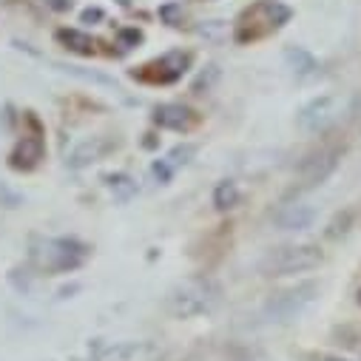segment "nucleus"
<instances>
[{
  "label": "nucleus",
  "mask_w": 361,
  "mask_h": 361,
  "mask_svg": "<svg viewBox=\"0 0 361 361\" xmlns=\"http://www.w3.org/2000/svg\"><path fill=\"white\" fill-rule=\"evenodd\" d=\"M219 296H222V290L214 279L197 276V279H185V282L173 285L165 293L162 305L173 319H194V316L211 313L219 305Z\"/></svg>",
  "instance_id": "nucleus-1"
},
{
  "label": "nucleus",
  "mask_w": 361,
  "mask_h": 361,
  "mask_svg": "<svg viewBox=\"0 0 361 361\" xmlns=\"http://www.w3.org/2000/svg\"><path fill=\"white\" fill-rule=\"evenodd\" d=\"M324 259L319 245H279L274 250H267L259 262L262 276H293V274H305V270L319 267Z\"/></svg>",
  "instance_id": "nucleus-2"
},
{
  "label": "nucleus",
  "mask_w": 361,
  "mask_h": 361,
  "mask_svg": "<svg viewBox=\"0 0 361 361\" xmlns=\"http://www.w3.org/2000/svg\"><path fill=\"white\" fill-rule=\"evenodd\" d=\"M319 296V285L316 282H302L279 296H274L264 305V319L270 322H290L296 316H302Z\"/></svg>",
  "instance_id": "nucleus-3"
},
{
  "label": "nucleus",
  "mask_w": 361,
  "mask_h": 361,
  "mask_svg": "<svg viewBox=\"0 0 361 361\" xmlns=\"http://www.w3.org/2000/svg\"><path fill=\"white\" fill-rule=\"evenodd\" d=\"M32 259L40 270L60 274V270H71L82 262V247L68 242V239H49V242H40L32 250Z\"/></svg>",
  "instance_id": "nucleus-4"
},
{
  "label": "nucleus",
  "mask_w": 361,
  "mask_h": 361,
  "mask_svg": "<svg viewBox=\"0 0 361 361\" xmlns=\"http://www.w3.org/2000/svg\"><path fill=\"white\" fill-rule=\"evenodd\" d=\"M336 165H338V151H336V148L322 151V154L305 159V165L299 168V183H302V188H316V185H322L324 179L336 171Z\"/></svg>",
  "instance_id": "nucleus-5"
},
{
  "label": "nucleus",
  "mask_w": 361,
  "mask_h": 361,
  "mask_svg": "<svg viewBox=\"0 0 361 361\" xmlns=\"http://www.w3.org/2000/svg\"><path fill=\"white\" fill-rule=\"evenodd\" d=\"M336 117V97L333 94H322V97H316V100H310L302 111H299V126L305 128V131H322L330 120Z\"/></svg>",
  "instance_id": "nucleus-6"
},
{
  "label": "nucleus",
  "mask_w": 361,
  "mask_h": 361,
  "mask_svg": "<svg viewBox=\"0 0 361 361\" xmlns=\"http://www.w3.org/2000/svg\"><path fill=\"white\" fill-rule=\"evenodd\" d=\"M154 123L159 128H171V131H188L194 128L197 117L191 109L179 106V103H165V106H157L154 109Z\"/></svg>",
  "instance_id": "nucleus-7"
},
{
  "label": "nucleus",
  "mask_w": 361,
  "mask_h": 361,
  "mask_svg": "<svg viewBox=\"0 0 361 361\" xmlns=\"http://www.w3.org/2000/svg\"><path fill=\"white\" fill-rule=\"evenodd\" d=\"M274 222L282 231H305V228H310L316 222V208L313 205H305V202H290V205H285L274 216Z\"/></svg>",
  "instance_id": "nucleus-8"
},
{
  "label": "nucleus",
  "mask_w": 361,
  "mask_h": 361,
  "mask_svg": "<svg viewBox=\"0 0 361 361\" xmlns=\"http://www.w3.org/2000/svg\"><path fill=\"white\" fill-rule=\"evenodd\" d=\"M145 350V341H114V344H103L97 347L88 361H131Z\"/></svg>",
  "instance_id": "nucleus-9"
},
{
  "label": "nucleus",
  "mask_w": 361,
  "mask_h": 361,
  "mask_svg": "<svg viewBox=\"0 0 361 361\" xmlns=\"http://www.w3.org/2000/svg\"><path fill=\"white\" fill-rule=\"evenodd\" d=\"M109 148H111V140H106V137H92V140L80 142V145L71 151L68 165H71V168H85V165L103 159V154H106Z\"/></svg>",
  "instance_id": "nucleus-10"
},
{
  "label": "nucleus",
  "mask_w": 361,
  "mask_h": 361,
  "mask_svg": "<svg viewBox=\"0 0 361 361\" xmlns=\"http://www.w3.org/2000/svg\"><path fill=\"white\" fill-rule=\"evenodd\" d=\"M40 157H43V142L37 137H23L15 148V154H12V162L18 168H32Z\"/></svg>",
  "instance_id": "nucleus-11"
},
{
  "label": "nucleus",
  "mask_w": 361,
  "mask_h": 361,
  "mask_svg": "<svg viewBox=\"0 0 361 361\" xmlns=\"http://www.w3.org/2000/svg\"><path fill=\"white\" fill-rule=\"evenodd\" d=\"M242 202V191L233 179H222V183L214 188V208L216 211H233Z\"/></svg>",
  "instance_id": "nucleus-12"
},
{
  "label": "nucleus",
  "mask_w": 361,
  "mask_h": 361,
  "mask_svg": "<svg viewBox=\"0 0 361 361\" xmlns=\"http://www.w3.org/2000/svg\"><path fill=\"white\" fill-rule=\"evenodd\" d=\"M285 60H288V66L299 74V77H307V74H316V68H319V63H316V57L310 54V51H305V49H288L285 51Z\"/></svg>",
  "instance_id": "nucleus-13"
},
{
  "label": "nucleus",
  "mask_w": 361,
  "mask_h": 361,
  "mask_svg": "<svg viewBox=\"0 0 361 361\" xmlns=\"http://www.w3.org/2000/svg\"><path fill=\"white\" fill-rule=\"evenodd\" d=\"M57 40L66 43L71 51H80V54H92L94 51V40L88 35H82V32H77V29H60Z\"/></svg>",
  "instance_id": "nucleus-14"
},
{
  "label": "nucleus",
  "mask_w": 361,
  "mask_h": 361,
  "mask_svg": "<svg viewBox=\"0 0 361 361\" xmlns=\"http://www.w3.org/2000/svg\"><path fill=\"white\" fill-rule=\"evenodd\" d=\"M109 188H111V194H114L117 200H131V197L137 194V183H134L128 173H114V176H109Z\"/></svg>",
  "instance_id": "nucleus-15"
},
{
  "label": "nucleus",
  "mask_w": 361,
  "mask_h": 361,
  "mask_svg": "<svg viewBox=\"0 0 361 361\" xmlns=\"http://www.w3.org/2000/svg\"><path fill=\"white\" fill-rule=\"evenodd\" d=\"M194 154H197V145L185 142V145H176V148L168 154V159H165V162H168L171 168H179V165H188Z\"/></svg>",
  "instance_id": "nucleus-16"
},
{
  "label": "nucleus",
  "mask_w": 361,
  "mask_h": 361,
  "mask_svg": "<svg viewBox=\"0 0 361 361\" xmlns=\"http://www.w3.org/2000/svg\"><path fill=\"white\" fill-rule=\"evenodd\" d=\"M66 71H71V74H77V77H82V80H94V82H100V85H114L117 88V82L111 80V77H106V74H94V71H82V68H77V66H63Z\"/></svg>",
  "instance_id": "nucleus-17"
},
{
  "label": "nucleus",
  "mask_w": 361,
  "mask_h": 361,
  "mask_svg": "<svg viewBox=\"0 0 361 361\" xmlns=\"http://www.w3.org/2000/svg\"><path fill=\"white\" fill-rule=\"evenodd\" d=\"M88 20H103V12L100 9H85L82 12V23H88Z\"/></svg>",
  "instance_id": "nucleus-18"
},
{
  "label": "nucleus",
  "mask_w": 361,
  "mask_h": 361,
  "mask_svg": "<svg viewBox=\"0 0 361 361\" xmlns=\"http://www.w3.org/2000/svg\"><path fill=\"white\" fill-rule=\"evenodd\" d=\"M324 361H347V358H336V355H327Z\"/></svg>",
  "instance_id": "nucleus-19"
},
{
  "label": "nucleus",
  "mask_w": 361,
  "mask_h": 361,
  "mask_svg": "<svg viewBox=\"0 0 361 361\" xmlns=\"http://www.w3.org/2000/svg\"><path fill=\"white\" fill-rule=\"evenodd\" d=\"M358 305H361V290H358Z\"/></svg>",
  "instance_id": "nucleus-20"
}]
</instances>
